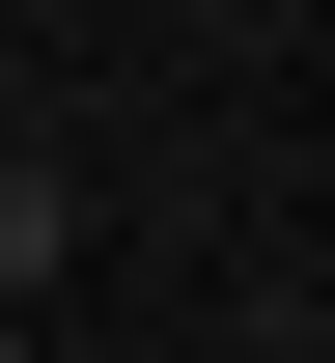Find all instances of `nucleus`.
<instances>
[{
    "mask_svg": "<svg viewBox=\"0 0 335 363\" xmlns=\"http://www.w3.org/2000/svg\"><path fill=\"white\" fill-rule=\"evenodd\" d=\"M0 363H28V308H0Z\"/></svg>",
    "mask_w": 335,
    "mask_h": 363,
    "instance_id": "obj_2",
    "label": "nucleus"
},
{
    "mask_svg": "<svg viewBox=\"0 0 335 363\" xmlns=\"http://www.w3.org/2000/svg\"><path fill=\"white\" fill-rule=\"evenodd\" d=\"M56 252H84V196H56V168H0V308H28Z\"/></svg>",
    "mask_w": 335,
    "mask_h": 363,
    "instance_id": "obj_1",
    "label": "nucleus"
}]
</instances>
